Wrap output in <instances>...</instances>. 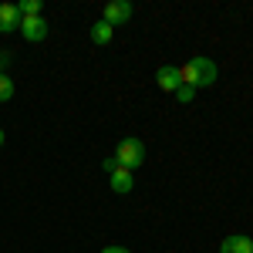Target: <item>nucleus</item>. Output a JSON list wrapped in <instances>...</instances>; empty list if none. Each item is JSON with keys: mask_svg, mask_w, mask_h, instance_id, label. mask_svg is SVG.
<instances>
[{"mask_svg": "<svg viewBox=\"0 0 253 253\" xmlns=\"http://www.w3.org/2000/svg\"><path fill=\"white\" fill-rule=\"evenodd\" d=\"M179 75H182V84H189V88H210L216 84V61H210L206 54H196L189 58L186 68H179Z\"/></svg>", "mask_w": 253, "mask_h": 253, "instance_id": "obj_1", "label": "nucleus"}, {"mask_svg": "<svg viewBox=\"0 0 253 253\" xmlns=\"http://www.w3.org/2000/svg\"><path fill=\"white\" fill-rule=\"evenodd\" d=\"M112 156H115V162L122 166V169L135 172L138 166L145 162V145H142L138 138H122V142L115 145V152H112Z\"/></svg>", "mask_w": 253, "mask_h": 253, "instance_id": "obj_2", "label": "nucleus"}, {"mask_svg": "<svg viewBox=\"0 0 253 253\" xmlns=\"http://www.w3.org/2000/svg\"><path fill=\"white\" fill-rule=\"evenodd\" d=\"M101 20H105V24H112V27L128 24V20H132V3H128V0H108V3H105Z\"/></svg>", "mask_w": 253, "mask_h": 253, "instance_id": "obj_3", "label": "nucleus"}, {"mask_svg": "<svg viewBox=\"0 0 253 253\" xmlns=\"http://www.w3.org/2000/svg\"><path fill=\"white\" fill-rule=\"evenodd\" d=\"M20 34H24V41L38 44V41L47 38V20L44 17H20Z\"/></svg>", "mask_w": 253, "mask_h": 253, "instance_id": "obj_4", "label": "nucleus"}, {"mask_svg": "<svg viewBox=\"0 0 253 253\" xmlns=\"http://www.w3.org/2000/svg\"><path fill=\"white\" fill-rule=\"evenodd\" d=\"M156 81H159V88H162V91H179V84H182V75H179V68H175V64H162V68H159L156 71Z\"/></svg>", "mask_w": 253, "mask_h": 253, "instance_id": "obj_5", "label": "nucleus"}, {"mask_svg": "<svg viewBox=\"0 0 253 253\" xmlns=\"http://www.w3.org/2000/svg\"><path fill=\"white\" fill-rule=\"evenodd\" d=\"M10 31H20L17 3H0V34H10Z\"/></svg>", "mask_w": 253, "mask_h": 253, "instance_id": "obj_6", "label": "nucleus"}, {"mask_svg": "<svg viewBox=\"0 0 253 253\" xmlns=\"http://www.w3.org/2000/svg\"><path fill=\"white\" fill-rule=\"evenodd\" d=\"M108 182H112V189H115L118 196H125V193H132V186H135V175L128 172V169H122V166H118L115 172L108 175Z\"/></svg>", "mask_w": 253, "mask_h": 253, "instance_id": "obj_7", "label": "nucleus"}, {"mask_svg": "<svg viewBox=\"0 0 253 253\" xmlns=\"http://www.w3.org/2000/svg\"><path fill=\"white\" fill-rule=\"evenodd\" d=\"M219 253H253V240L250 236H226L219 243Z\"/></svg>", "mask_w": 253, "mask_h": 253, "instance_id": "obj_8", "label": "nucleus"}, {"mask_svg": "<svg viewBox=\"0 0 253 253\" xmlns=\"http://www.w3.org/2000/svg\"><path fill=\"white\" fill-rule=\"evenodd\" d=\"M112 38H115V27H112V24H105V20H95V24H91V41H95V44L105 47V44H112Z\"/></svg>", "mask_w": 253, "mask_h": 253, "instance_id": "obj_9", "label": "nucleus"}, {"mask_svg": "<svg viewBox=\"0 0 253 253\" xmlns=\"http://www.w3.org/2000/svg\"><path fill=\"white\" fill-rule=\"evenodd\" d=\"M17 14L20 17H41V0H20Z\"/></svg>", "mask_w": 253, "mask_h": 253, "instance_id": "obj_10", "label": "nucleus"}, {"mask_svg": "<svg viewBox=\"0 0 253 253\" xmlns=\"http://www.w3.org/2000/svg\"><path fill=\"white\" fill-rule=\"evenodd\" d=\"M10 98H14V81L0 71V105H3V101H10Z\"/></svg>", "mask_w": 253, "mask_h": 253, "instance_id": "obj_11", "label": "nucleus"}, {"mask_svg": "<svg viewBox=\"0 0 253 253\" xmlns=\"http://www.w3.org/2000/svg\"><path fill=\"white\" fill-rule=\"evenodd\" d=\"M196 98V88H189V84H179V91H175V101H182V105H189Z\"/></svg>", "mask_w": 253, "mask_h": 253, "instance_id": "obj_12", "label": "nucleus"}, {"mask_svg": "<svg viewBox=\"0 0 253 253\" xmlns=\"http://www.w3.org/2000/svg\"><path fill=\"white\" fill-rule=\"evenodd\" d=\"M101 169H105V172H108V175L115 172V169H118V162H115V156H108V159H105V162H101Z\"/></svg>", "mask_w": 253, "mask_h": 253, "instance_id": "obj_13", "label": "nucleus"}, {"mask_svg": "<svg viewBox=\"0 0 253 253\" xmlns=\"http://www.w3.org/2000/svg\"><path fill=\"white\" fill-rule=\"evenodd\" d=\"M101 253H132V250H128V247H105Z\"/></svg>", "mask_w": 253, "mask_h": 253, "instance_id": "obj_14", "label": "nucleus"}, {"mask_svg": "<svg viewBox=\"0 0 253 253\" xmlns=\"http://www.w3.org/2000/svg\"><path fill=\"white\" fill-rule=\"evenodd\" d=\"M3 64H7V54H0V68H3Z\"/></svg>", "mask_w": 253, "mask_h": 253, "instance_id": "obj_15", "label": "nucleus"}, {"mask_svg": "<svg viewBox=\"0 0 253 253\" xmlns=\"http://www.w3.org/2000/svg\"><path fill=\"white\" fill-rule=\"evenodd\" d=\"M0 145H3V128H0Z\"/></svg>", "mask_w": 253, "mask_h": 253, "instance_id": "obj_16", "label": "nucleus"}]
</instances>
